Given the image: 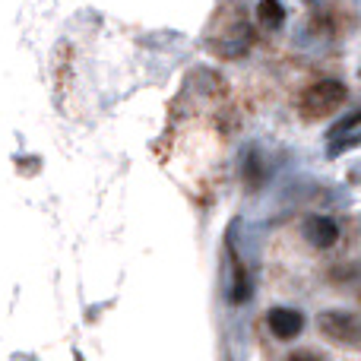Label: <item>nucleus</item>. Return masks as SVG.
Segmentation results:
<instances>
[{
    "mask_svg": "<svg viewBox=\"0 0 361 361\" xmlns=\"http://www.w3.org/2000/svg\"><path fill=\"white\" fill-rule=\"evenodd\" d=\"M317 326L330 343L349 345V349H361V320L349 311H324L317 317Z\"/></svg>",
    "mask_w": 361,
    "mask_h": 361,
    "instance_id": "2",
    "label": "nucleus"
},
{
    "mask_svg": "<svg viewBox=\"0 0 361 361\" xmlns=\"http://www.w3.org/2000/svg\"><path fill=\"white\" fill-rule=\"evenodd\" d=\"M263 178H267V169H263V159L257 149L247 152V159H244V184L250 187V190H257V187L263 184Z\"/></svg>",
    "mask_w": 361,
    "mask_h": 361,
    "instance_id": "8",
    "label": "nucleus"
},
{
    "mask_svg": "<svg viewBox=\"0 0 361 361\" xmlns=\"http://www.w3.org/2000/svg\"><path fill=\"white\" fill-rule=\"evenodd\" d=\"M250 295V279H247V269H244L241 257L231 250V288H228V298L231 305H241L244 298Z\"/></svg>",
    "mask_w": 361,
    "mask_h": 361,
    "instance_id": "6",
    "label": "nucleus"
},
{
    "mask_svg": "<svg viewBox=\"0 0 361 361\" xmlns=\"http://www.w3.org/2000/svg\"><path fill=\"white\" fill-rule=\"evenodd\" d=\"M358 76H361V70H358Z\"/></svg>",
    "mask_w": 361,
    "mask_h": 361,
    "instance_id": "10",
    "label": "nucleus"
},
{
    "mask_svg": "<svg viewBox=\"0 0 361 361\" xmlns=\"http://www.w3.org/2000/svg\"><path fill=\"white\" fill-rule=\"evenodd\" d=\"M257 23L267 25V29H282L286 25V6L279 0H263L257 4Z\"/></svg>",
    "mask_w": 361,
    "mask_h": 361,
    "instance_id": "7",
    "label": "nucleus"
},
{
    "mask_svg": "<svg viewBox=\"0 0 361 361\" xmlns=\"http://www.w3.org/2000/svg\"><path fill=\"white\" fill-rule=\"evenodd\" d=\"M345 99H349L345 82H339V80H317V82H311V86L301 92L298 111H301V118H307V121H324V118H330L336 108H343Z\"/></svg>",
    "mask_w": 361,
    "mask_h": 361,
    "instance_id": "1",
    "label": "nucleus"
},
{
    "mask_svg": "<svg viewBox=\"0 0 361 361\" xmlns=\"http://www.w3.org/2000/svg\"><path fill=\"white\" fill-rule=\"evenodd\" d=\"M267 326L276 339L288 343V339L301 336V330H305V314L295 311V307H273V311L267 314Z\"/></svg>",
    "mask_w": 361,
    "mask_h": 361,
    "instance_id": "5",
    "label": "nucleus"
},
{
    "mask_svg": "<svg viewBox=\"0 0 361 361\" xmlns=\"http://www.w3.org/2000/svg\"><path fill=\"white\" fill-rule=\"evenodd\" d=\"M286 361H324L320 355H314V352H292Z\"/></svg>",
    "mask_w": 361,
    "mask_h": 361,
    "instance_id": "9",
    "label": "nucleus"
},
{
    "mask_svg": "<svg viewBox=\"0 0 361 361\" xmlns=\"http://www.w3.org/2000/svg\"><path fill=\"white\" fill-rule=\"evenodd\" d=\"M250 42H254L250 25L244 23V19H238V23L225 25L222 38H212V48H216V54H222V57H241L244 51L250 48Z\"/></svg>",
    "mask_w": 361,
    "mask_h": 361,
    "instance_id": "3",
    "label": "nucleus"
},
{
    "mask_svg": "<svg viewBox=\"0 0 361 361\" xmlns=\"http://www.w3.org/2000/svg\"><path fill=\"white\" fill-rule=\"evenodd\" d=\"M301 235L311 247L317 250H330L333 244L339 241V225L333 222L330 216H307L305 225H301Z\"/></svg>",
    "mask_w": 361,
    "mask_h": 361,
    "instance_id": "4",
    "label": "nucleus"
}]
</instances>
